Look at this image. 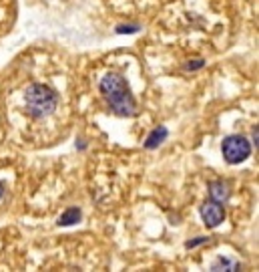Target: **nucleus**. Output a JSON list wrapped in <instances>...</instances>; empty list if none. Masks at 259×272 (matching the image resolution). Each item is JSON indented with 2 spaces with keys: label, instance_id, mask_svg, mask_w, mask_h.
<instances>
[{
  "label": "nucleus",
  "instance_id": "423d86ee",
  "mask_svg": "<svg viewBox=\"0 0 259 272\" xmlns=\"http://www.w3.org/2000/svg\"><path fill=\"white\" fill-rule=\"evenodd\" d=\"M165 137H167V129H165V127L155 129L153 133H151V135L147 137V141H145V148H147V150H153V148H157L159 143H163V141H165Z\"/></svg>",
  "mask_w": 259,
  "mask_h": 272
},
{
  "label": "nucleus",
  "instance_id": "39448f33",
  "mask_svg": "<svg viewBox=\"0 0 259 272\" xmlns=\"http://www.w3.org/2000/svg\"><path fill=\"white\" fill-rule=\"evenodd\" d=\"M209 196H211V200H213V202H217V204H225V202L229 200V196H231V192H229V185H227L225 181H221V180H217V181H211V183H209Z\"/></svg>",
  "mask_w": 259,
  "mask_h": 272
},
{
  "label": "nucleus",
  "instance_id": "7ed1b4c3",
  "mask_svg": "<svg viewBox=\"0 0 259 272\" xmlns=\"http://www.w3.org/2000/svg\"><path fill=\"white\" fill-rule=\"evenodd\" d=\"M221 151H223V157L227 163H241L249 157L251 153V145L249 141L243 137V135H229L223 139V145H221Z\"/></svg>",
  "mask_w": 259,
  "mask_h": 272
},
{
  "label": "nucleus",
  "instance_id": "9d476101",
  "mask_svg": "<svg viewBox=\"0 0 259 272\" xmlns=\"http://www.w3.org/2000/svg\"><path fill=\"white\" fill-rule=\"evenodd\" d=\"M187 67H189V69H201V67H203V60H201V59H197L195 62H189Z\"/></svg>",
  "mask_w": 259,
  "mask_h": 272
},
{
  "label": "nucleus",
  "instance_id": "9b49d317",
  "mask_svg": "<svg viewBox=\"0 0 259 272\" xmlns=\"http://www.w3.org/2000/svg\"><path fill=\"white\" fill-rule=\"evenodd\" d=\"M0 198H2V183H0Z\"/></svg>",
  "mask_w": 259,
  "mask_h": 272
},
{
  "label": "nucleus",
  "instance_id": "1a4fd4ad",
  "mask_svg": "<svg viewBox=\"0 0 259 272\" xmlns=\"http://www.w3.org/2000/svg\"><path fill=\"white\" fill-rule=\"evenodd\" d=\"M203 242H207V238H197V240H189L185 246L187 248H195V246H199V244H203Z\"/></svg>",
  "mask_w": 259,
  "mask_h": 272
},
{
  "label": "nucleus",
  "instance_id": "6e6552de",
  "mask_svg": "<svg viewBox=\"0 0 259 272\" xmlns=\"http://www.w3.org/2000/svg\"><path fill=\"white\" fill-rule=\"evenodd\" d=\"M137 30H139V27H137V25H127V27L123 25V27H119V29H117V32H119V34H125V32H137Z\"/></svg>",
  "mask_w": 259,
  "mask_h": 272
},
{
  "label": "nucleus",
  "instance_id": "f257e3e1",
  "mask_svg": "<svg viewBox=\"0 0 259 272\" xmlns=\"http://www.w3.org/2000/svg\"><path fill=\"white\" fill-rule=\"evenodd\" d=\"M101 93L117 115H135L137 103H135L131 91H129L127 81L121 75H117V73L104 75L101 81Z\"/></svg>",
  "mask_w": 259,
  "mask_h": 272
},
{
  "label": "nucleus",
  "instance_id": "20e7f679",
  "mask_svg": "<svg viewBox=\"0 0 259 272\" xmlns=\"http://www.w3.org/2000/svg\"><path fill=\"white\" fill-rule=\"evenodd\" d=\"M201 218H203L207 228H217L225 220V210H223L221 204L209 200L201 206Z\"/></svg>",
  "mask_w": 259,
  "mask_h": 272
},
{
  "label": "nucleus",
  "instance_id": "0eeeda50",
  "mask_svg": "<svg viewBox=\"0 0 259 272\" xmlns=\"http://www.w3.org/2000/svg\"><path fill=\"white\" fill-rule=\"evenodd\" d=\"M78 220H80V210H78V208H69V210L58 218V224L60 226H73Z\"/></svg>",
  "mask_w": 259,
  "mask_h": 272
},
{
  "label": "nucleus",
  "instance_id": "f03ea898",
  "mask_svg": "<svg viewBox=\"0 0 259 272\" xmlns=\"http://www.w3.org/2000/svg\"><path fill=\"white\" fill-rule=\"evenodd\" d=\"M25 103H26V109L32 117H47L56 109V103L58 97L56 93L47 87V85H30L25 93Z\"/></svg>",
  "mask_w": 259,
  "mask_h": 272
}]
</instances>
